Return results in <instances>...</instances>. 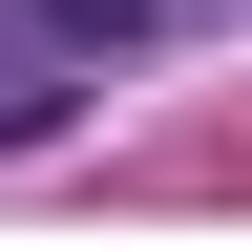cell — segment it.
Here are the masks:
<instances>
[{"instance_id": "6da1fadb", "label": "cell", "mask_w": 252, "mask_h": 252, "mask_svg": "<svg viewBox=\"0 0 252 252\" xmlns=\"http://www.w3.org/2000/svg\"><path fill=\"white\" fill-rule=\"evenodd\" d=\"M147 21H168V0H42V42H84V63H126Z\"/></svg>"}]
</instances>
